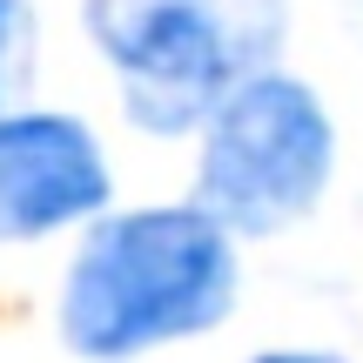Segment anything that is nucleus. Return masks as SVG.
Returning <instances> with one entry per match:
<instances>
[{"mask_svg": "<svg viewBox=\"0 0 363 363\" xmlns=\"http://www.w3.org/2000/svg\"><path fill=\"white\" fill-rule=\"evenodd\" d=\"M27 67V0H0V101Z\"/></svg>", "mask_w": 363, "mask_h": 363, "instance_id": "nucleus-5", "label": "nucleus"}, {"mask_svg": "<svg viewBox=\"0 0 363 363\" xmlns=\"http://www.w3.org/2000/svg\"><path fill=\"white\" fill-rule=\"evenodd\" d=\"M108 208V162L74 115H0V242H34Z\"/></svg>", "mask_w": 363, "mask_h": 363, "instance_id": "nucleus-4", "label": "nucleus"}, {"mask_svg": "<svg viewBox=\"0 0 363 363\" xmlns=\"http://www.w3.org/2000/svg\"><path fill=\"white\" fill-rule=\"evenodd\" d=\"M337 169V128L330 108L296 74H249L216 101L202 121V162H195V216L222 235H276L303 222L330 189Z\"/></svg>", "mask_w": 363, "mask_h": 363, "instance_id": "nucleus-3", "label": "nucleus"}, {"mask_svg": "<svg viewBox=\"0 0 363 363\" xmlns=\"http://www.w3.org/2000/svg\"><path fill=\"white\" fill-rule=\"evenodd\" d=\"M357 27H363V0H357Z\"/></svg>", "mask_w": 363, "mask_h": 363, "instance_id": "nucleus-7", "label": "nucleus"}, {"mask_svg": "<svg viewBox=\"0 0 363 363\" xmlns=\"http://www.w3.org/2000/svg\"><path fill=\"white\" fill-rule=\"evenodd\" d=\"M88 40L121 74V108L148 135H189L229 88L269 67L289 34L283 0H88Z\"/></svg>", "mask_w": 363, "mask_h": 363, "instance_id": "nucleus-2", "label": "nucleus"}, {"mask_svg": "<svg viewBox=\"0 0 363 363\" xmlns=\"http://www.w3.org/2000/svg\"><path fill=\"white\" fill-rule=\"evenodd\" d=\"M256 363H337V357H316V350H269V357H256Z\"/></svg>", "mask_w": 363, "mask_h": 363, "instance_id": "nucleus-6", "label": "nucleus"}, {"mask_svg": "<svg viewBox=\"0 0 363 363\" xmlns=\"http://www.w3.org/2000/svg\"><path fill=\"white\" fill-rule=\"evenodd\" d=\"M235 242L195 208H128L88 229L61 283V337L88 363H121L202 337L235 310Z\"/></svg>", "mask_w": 363, "mask_h": 363, "instance_id": "nucleus-1", "label": "nucleus"}]
</instances>
